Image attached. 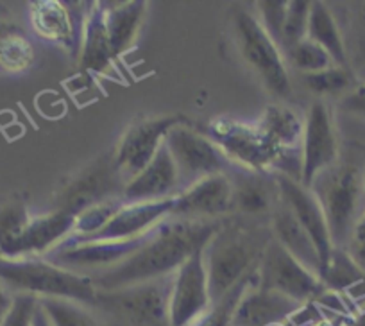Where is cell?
<instances>
[{
	"mask_svg": "<svg viewBox=\"0 0 365 326\" xmlns=\"http://www.w3.org/2000/svg\"><path fill=\"white\" fill-rule=\"evenodd\" d=\"M220 220L168 217L150 231L138 251L108 271L90 276L97 290H117L153 280L167 278L212 238Z\"/></svg>",
	"mask_w": 365,
	"mask_h": 326,
	"instance_id": "6da1fadb",
	"label": "cell"
},
{
	"mask_svg": "<svg viewBox=\"0 0 365 326\" xmlns=\"http://www.w3.org/2000/svg\"><path fill=\"white\" fill-rule=\"evenodd\" d=\"M270 238L269 219L240 215L222 219L202 250L212 305L242 280L255 275Z\"/></svg>",
	"mask_w": 365,
	"mask_h": 326,
	"instance_id": "7a4b0ae2",
	"label": "cell"
},
{
	"mask_svg": "<svg viewBox=\"0 0 365 326\" xmlns=\"http://www.w3.org/2000/svg\"><path fill=\"white\" fill-rule=\"evenodd\" d=\"M0 285L11 296L70 300L93 307L97 289L90 276L68 271L45 258H0Z\"/></svg>",
	"mask_w": 365,
	"mask_h": 326,
	"instance_id": "3957f363",
	"label": "cell"
},
{
	"mask_svg": "<svg viewBox=\"0 0 365 326\" xmlns=\"http://www.w3.org/2000/svg\"><path fill=\"white\" fill-rule=\"evenodd\" d=\"M308 188L321 203L333 248L344 250L365 213V169L340 158L335 165L317 174Z\"/></svg>",
	"mask_w": 365,
	"mask_h": 326,
	"instance_id": "277c9868",
	"label": "cell"
},
{
	"mask_svg": "<svg viewBox=\"0 0 365 326\" xmlns=\"http://www.w3.org/2000/svg\"><path fill=\"white\" fill-rule=\"evenodd\" d=\"M172 276L117 290H97L93 308L111 326H172L168 317Z\"/></svg>",
	"mask_w": 365,
	"mask_h": 326,
	"instance_id": "5b68a950",
	"label": "cell"
},
{
	"mask_svg": "<svg viewBox=\"0 0 365 326\" xmlns=\"http://www.w3.org/2000/svg\"><path fill=\"white\" fill-rule=\"evenodd\" d=\"M165 146L178 167L181 192L205 178L231 174L240 167L206 133L195 131L187 122H179L167 133Z\"/></svg>",
	"mask_w": 365,
	"mask_h": 326,
	"instance_id": "8992f818",
	"label": "cell"
},
{
	"mask_svg": "<svg viewBox=\"0 0 365 326\" xmlns=\"http://www.w3.org/2000/svg\"><path fill=\"white\" fill-rule=\"evenodd\" d=\"M235 34H237L240 56L259 77L265 88L279 99L292 96L289 68L282 49L274 44L265 33L258 16L247 9H240L235 15Z\"/></svg>",
	"mask_w": 365,
	"mask_h": 326,
	"instance_id": "52a82bcc",
	"label": "cell"
},
{
	"mask_svg": "<svg viewBox=\"0 0 365 326\" xmlns=\"http://www.w3.org/2000/svg\"><path fill=\"white\" fill-rule=\"evenodd\" d=\"M256 287L279 292L301 305L315 303L328 290L315 272L297 262L274 237L256 269Z\"/></svg>",
	"mask_w": 365,
	"mask_h": 326,
	"instance_id": "ba28073f",
	"label": "cell"
},
{
	"mask_svg": "<svg viewBox=\"0 0 365 326\" xmlns=\"http://www.w3.org/2000/svg\"><path fill=\"white\" fill-rule=\"evenodd\" d=\"M124 187L125 183L118 176L110 153L66 181L65 187L56 195L54 210L77 217L103 203L122 201Z\"/></svg>",
	"mask_w": 365,
	"mask_h": 326,
	"instance_id": "9c48e42d",
	"label": "cell"
},
{
	"mask_svg": "<svg viewBox=\"0 0 365 326\" xmlns=\"http://www.w3.org/2000/svg\"><path fill=\"white\" fill-rule=\"evenodd\" d=\"M340 160L339 133L329 104L317 99L310 104L304 117L301 138V185L310 187L322 170L329 169Z\"/></svg>",
	"mask_w": 365,
	"mask_h": 326,
	"instance_id": "30bf717a",
	"label": "cell"
},
{
	"mask_svg": "<svg viewBox=\"0 0 365 326\" xmlns=\"http://www.w3.org/2000/svg\"><path fill=\"white\" fill-rule=\"evenodd\" d=\"M150 231L142 235V237L129 238V240H65L43 258L59 265V268L68 269V271L93 276L97 272L115 268L120 262H124L125 258L131 257L135 251H138L145 244Z\"/></svg>",
	"mask_w": 365,
	"mask_h": 326,
	"instance_id": "8fae6325",
	"label": "cell"
},
{
	"mask_svg": "<svg viewBox=\"0 0 365 326\" xmlns=\"http://www.w3.org/2000/svg\"><path fill=\"white\" fill-rule=\"evenodd\" d=\"M179 122H182V117L179 115L153 117L133 122L125 129L117 147L111 151L115 169L124 183H129L136 174L149 165L163 146L167 133Z\"/></svg>",
	"mask_w": 365,
	"mask_h": 326,
	"instance_id": "7c38bea8",
	"label": "cell"
},
{
	"mask_svg": "<svg viewBox=\"0 0 365 326\" xmlns=\"http://www.w3.org/2000/svg\"><path fill=\"white\" fill-rule=\"evenodd\" d=\"M202 250L195 251L172 276L168 297V317L172 326H195L212 307Z\"/></svg>",
	"mask_w": 365,
	"mask_h": 326,
	"instance_id": "4fadbf2b",
	"label": "cell"
},
{
	"mask_svg": "<svg viewBox=\"0 0 365 326\" xmlns=\"http://www.w3.org/2000/svg\"><path fill=\"white\" fill-rule=\"evenodd\" d=\"M175 198L161 199L150 203H122L120 208L113 213L110 220L97 233L84 238H66L68 242L88 240H129L149 233L153 228L172 217Z\"/></svg>",
	"mask_w": 365,
	"mask_h": 326,
	"instance_id": "5bb4252c",
	"label": "cell"
},
{
	"mask_svg": "<svg viewBox=\"0 0 365 326\" xmlns=\"http://www.w3.org/2000/svg\"><path fill=\"white\" fill-rule=\"evenodd\" d=\"M172 215L195 220H220L233 215V183L230 174L205 178L175 195Z\"/></svg>",
	"mask_w": 365,
	"mask_h": 326,
	"instance_id": "9a60e30c",
	"label": "cell"
},
{
	"mask_svg": "<svg viewBox=\"0 0 365 326\" xmlns=\"http://www.w3.org/2000/svg\"><path fill=\"white\" fill-rule=\"evenodd\" d=\"M86 15L88 9L83 15H73L72 8L59 0H36L29 4V22L34 34L76 56L79 54Z\"/></svg>",
	"mask_w": 365,
	"mask_h": 326,
	"instance_id": "2e32d148",
	"label": "cell"
},
{
	"mask_svg": "<svg viewBox=\"0 0 365 326\" xmlns=\"http://www.w3.org/2000/svg\"><path fill=\"white\" fill-rule=\"evenodd\" d=\"M274 176H276V181H278L282 201L292 210V213L299 220L301 226L308 231V235H310V238L314 240L315 248L319 251L322 268H324L335 248H333L331 237H329L328 223H326L321 203L317 201L314 192L310 188L303 187L299 181L279 173H274Z\"/></svg>",
	"mask_w": 365,
	"mask_h": 326,
	"instance_id": "e0dca14e",
	"label": "cell"
},
{
	"mask_svg": "<svg viewBox=\"0 0 365 326\" xmlns=\"http://www.w3.org/2000/svg\"><path fill=\"white\" fill-rule=\"evenodd\" d=\"M230 178L233 183V215L269 219L282 198L274 173L237 167Z\"/></svg>",
	"mask_w": 365,
	"mask_h": 326,
	"instance_id": "ac0fdd59",
	"label": "cell"
},
{
	"mask_svg": "<svg viewBox=\"0 0 365 326\" xmlns=\"http://www.w3.org/2000/svg\"><path fill=\"white\" fill-rule=\"evenodd\" d=\"M179 192L181 185H179L178 167L163 142L149 165L136 174L129 183H125L122 203L129 205V203L161 201V199L175 198Z\"/></svg>",
	"mask_w": 365,
	"mask_h": 326,
	"instance_id": "d6986e66",
	"label": "cell"
},
{
	"mask_svg": "<svg viewBox=\"0 0 365 326\" xmlns=\"http://www.w3.org/2000/svg\"><path fill=\"white\" fill-rule=\"evenodd\" d=\"M76 230V217L61 210H52L43 215H31L16 246L15 258H43L65 242Z\"/></svg>",
	"mask_w": 365,
	"mask_h": 326,
	"instance_id": "ffe728a7",
	"label": "cell"
},
{
	"mask_svg": "<svg viewBox=\"0 0 365 326\" xmlns=\"http://www.w3.org/2000/svg\"><path fill=\"white\" fill-rule=\"evenodd\" d=\"M303 307L297 301L272 290L251 285L242 296L231 326H274L292 317Z\"/></svg>",
	"mask_w": 365,
	"mask_h": 326,
	"instance_id": "44dd1931",
	"label": "cell"
},
{
	"mask_svg": "<svg viewBox=\"0 0 365 326\" xmlns=\"http://www.w3.org/2000/svg\"><path fill=\"white\" fill-rule=\"evenodd\" d=\"M77 56H79L81 68L86 70V72L99 73V76L113 73L117 56L111 49L106 16H104V4H101V2L91 4V8H88Z\"/></svg>",
	"mask_w": 365,
	"mask_h": 326,
	"instance_id": "7402d4cb",
	"label": "cell"
},
{
	"mask_svg": "<svg viewBox=\"0 0 365 326\" xmlns=\"http://www.w3.org/2000/svg\"><path fill=\"white\" fill-rule=\"evenodd\" d=\"M269 226L272 231V237L296 258L297 262L304 265L307 269H310L312 272H315L317 276H321V257H319V251L315 248L314 240L310 238L308 231L301 226L299 220L296 219V215L292 213V210L282 201L276 205V208L272 210L269 217Z\"/></svg>",
	"mask_w": 365,
	"mask_h": 326,
	"instance_id": "603a6c76",
	"label": "cell"
},
{
	"mask_svg": "<svg viewBox=\"0 0 365 326\" xmlns=\"http://www.w3.org/2000/svg\"><path fill=\"white\" fill-rule=\"evenodd\" d=\"M145 11L147 2H142V0L122 2V4H115L111 8H104L111 49L117 58L129 51L136 41L140 27L145 19Z\"/></svg>",
	"mask_w": 365,
	"mask_h": 326,
	"instance_id": "cb8c5ba5",
	"label": "cell"
},
{
	"mask_svg": "<svg viewBox=\"0 0 365 326\" xmlns=\"http://www.w3.org/2000/svg\"><path fill=\"white\" fill-rule=\"evenodd\" d=\"M256 124L272 140L274 146H278L285 153L301 151L304 121H301L292 108L285 104H269Z\"/></svg>",
	"mask_w": 365,
	"mask_h": 326,
	"instance_id": "d4e9b609",
	"label": "cell"
},
{
	"mask_svg": "<svg viewBox=\"0 0 365 326\" xmlns=\"http://www.w3.org/2000/svg\"><path fill=\"white\" fill-rule=\"evenodd\" d=\"M307 38L324 49L336 66H347V51L342 33L331 9L324 2H312Z\"/></svg>",
	"mask_w": 365,
	"mask_h": 326,
	"instance_id": "484cf974",
	"label": "cell"
},
{
	"mask_svg": "<svg viewBox=\"0 0 365 326\" xmlns=\"http://www.w3.org/2000/svg\"><path fill=\"white\" fill-rule=\"evenodd\" d=\"M51 326H111L99 312L90 305L70 300H38Z\"/></svg>",
	"mask_w": 365,
	"mask_h": 326,
	"instance_id": "4316f807",
	"label": "cell"
},
{
	"mask_svg": "<svg viewBox=\"0 0 365 326\" xmlns=\"http://www.w3.org/2000/svg\"><path fill=\"white\" fill-rule=\"evenodd\" d=\"M34 47L27 36L19 31L0 33V70L8 73H20L31 68L34 63Z\"/></svg>",
	"mask_w": 365,
	"mask_h": 326,
	"instance_id": "83f0119b",
	"label": "cell"
},
{
	"mask_svg": "<svg viewBox=\"0 0 365 326\" xmlns=\"http://www.w3.org/2000/svg\"><path fill=\"white\" fill-rule=\"evenodd\" d=\"M303 83L315 96H347L358 85L347 66H329L314 73H303Z\"/></svg>",
	"mask_w": 365,
	"mask_h": 326,
	"instance_id": "f1b7e54d",
	"label": "cell"
},
{
	"mask_svg": "<svg viewBox=\"0 0 365 326\" xmlns=\"http://www.w3.org/2000/svg\"><path fill=\"white\" fill-rule=\"evenodd\" d=\"M29 219V210L20 203H11L0 208V258L15 257L19 240Z\"/></svg>",
	"mask_w": 365,
	"mask_h": 326,
	"instance_id": "f546056e",
	"label": "cell"
},
{
	"mask_svg": "<svg viewBox=\"0 0 365 326\" xmlns=\"http://www.w3.org/2000/svg\"><path fill=\"white\" fill-rule=\"evenodd\" d=\"M283 56H285L287 65H292L294 68L299 70L301 76L303 73L321 72V70L335 65L328 52L312 40H308V38H304L303 41L283 52Z\"/></svg>",
	"mask_w": 365,
	"mask_h": 326,
	"instance_id": "4dcf8cb0",
	"label": "cell"
},
{
	"mask_svg": "<svg viewBox=\"0 0 365 326\" xmlns=\"http://www.w3.org/2000/svg\"><path fill=\"white\" fill-rule=\"evenodd\" d=\"M310 6L312 2H308V0H290L289 2L285 26H283L282 44H279L282 52L289 51L290 47H294V45H297L307 38Z\"/></svg>",
	"mask_w": 365,
	"mask_h": 326,
	"instance_id": "1f68e13d",
	"label": "cell"
},
{
	"mask_svg": "<svg viewBox=\"0 0 365 326\" xmlns=\"http://www.w3.org/2000/svg\"><path fill=\"white\" fill-rule=\"evenodd\" d=\"M258 20L265 33L274 40V44H282L283 26H285L287 8H289V0H262L258 2Z\"/></svg>",
	"mask_w": 365,
	"mask_h": 326,
	"instance_id": "d6a6232c",
	"label": "cell"
},
{
	"mask_svg": "<svg viewBox=\"0 0 365 326\" xmlns=\"http://www.w3.org/2000/svg\"><path fill=\"white\" fill-rule=\"evenodd\" d=\"M38 300L31 296H15L13 307L8 317L0 326H33L34 314H36Z\"/></svg>",
	"mask_w": 365,
	"mask_h": 326,
	"instance_id": "836d02e7",
	"label": "cell"
},
{
	"mask_svg": "<svg viewBox=\"0 0 365 326\" xmlns=\"http://www.w3.org/2000/svg\"><path fill=\"white\" fill-rule=\"evenodd\" d=\"M344 251L349 255L351 260L365 272V213L354 226L349 240L344 246Z\"/></svg>",
	"mask_w": 365,
	"mask_h": 326,
	"instance_id": "e575fe53",
	"label": "cell"
},
{
	"mask_svg": "<svg viewBox=\"0 0 365 326\" xmlns=\"http://www.w3.org/2000/svg\"><path fill=\"white\" fill-rule=\"evenodd\" d=\"M339 106L347 113L365 117V83H358L347 96L340 99Z\"/></svg>",
	"mask_w": 365,
	"mask_h": 326,
	"instance_id": "d590c367",
	"label": "cell"
},
{
	"mask_svg": "<svg viewBox=\"0 0 365 326\" xmlns=\"http://www.w3.org/2000/svg\"><path fill=\"white\" fill-rule=\"evenodd\" d=\"M13 301H15V296H11L4 287L0 285V325L4 322L6 317H8L9 310H11L13 307Z\"/></svg>",
	"mask_w": 365,
	"mask_h": 326,
	"instance_id": "8d00e7d4",
	"label": "cell"
},
{
	"mask_svg": "<svg viewBox=\"0 0 365 326\" xmlns=\"http://www.w3.org/2000/svg\"><path fill=\"white\" fill-rule=\"evenodd\" d=\"M344 326H365V308L358 310Z\"/></svg>",
	"mask_w": 365,
	"mask_h": 326,
	"instance_id": "74e56055",
	"label": "cell"
},
{
	"mask_svg": "<svg viewBox=\"0 0 365 326\" xmlns=\"http://www.w3.org/2000/svg\"><path fill=\"white\" fill-rule=\"evenodd\" d=\"M360 16H361V22L365 24V2L361 4V8H360Z\"/></svg>",
	"mask_w": 365,
	"mask_h": 326,
	"instance_id": "f35d334b",
	"label": "cell"
}]
</instances>
